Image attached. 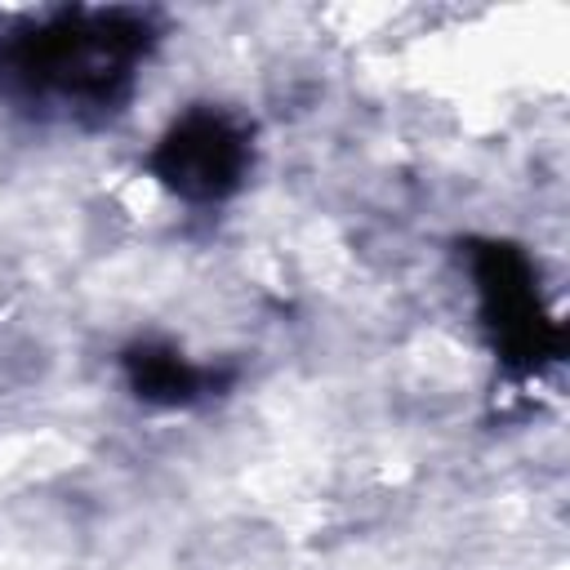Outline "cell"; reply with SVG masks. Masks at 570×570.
I'll use <instances>...</instances> for the list:
<instances>
[{
    "mask_svg": "<svg viewBox=\"0 0 570 570\" xmlns=\"http://www.w3.org/2000/svg\"><path fill=\"white\" fill-rule=\"evenodd\" d=\"M240 134L218 116H191L160 151L165 178L187 196H218L240 174Z\"/></svg>",
    "mask_w": 570,
    "mask_h": 570,
    "instance_id": "1",
    "label": "cell"
}]
</instances>
